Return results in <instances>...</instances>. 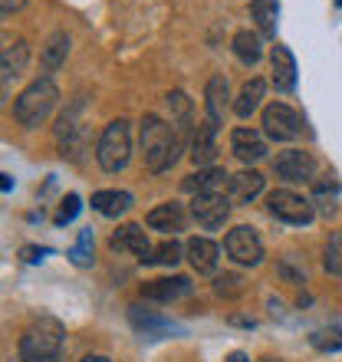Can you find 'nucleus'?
I'll list each match as a JSON object with an SVG mask.
<instances>
[{
    "instance_id": "obj_1",
    "label": "nucleus",
    "mask_w": 342,
    "mask_h": 362,
    "mask_svg": "<svg viewBox=\"0 0 342 362\" xmlns=\"http://www.w3.org/2000/svg\"><path fill=\"white\" fill-rule=\"evenodd\" d=\"M181 145H184V139L178 135L175 125H168L158 115H145L142 119V155H145L148 172H155V175L168 172L171 165L178 162Z\"/></svg>"
},
{
    "instance_id": "obj_2",
    "label": "nucleus",
    "mask_w": 342,
    "mask_h": 362,
    "mask_svg": "<svg viewBox=\"0 0 342 362\" xmlns=\"http://www.w3.org/2000/svg\"><path fill=\"white\" fill-rule=\"evenodd\" d=\"M63 339H66V326L53 316H40L20 336V362H57L63 353Z\"/></svg>"
},
{
    "instance_id": "obj_3",
    "label": "nucleus",
    "mask_w": 342,
    "mask_h": 362,
    "mask_svg": "<svg viewBox=\"0 0 342 362\" xmlns=\"http://www.w3.org/2000/svg\"><path fill=\"white\" fill-rule=\"evenodd\" d=\"M57 99H59V89H57V83H53V76L33 79V83L17 95L13 119H17L23 129H37V125L47 122L49 112L57 109Z\"/></svg>"
},
{
    "instance_id": "obj_4",
    "label": "nucleus",
    "mask_w": 342,
    "mask_h": 362,
    "mask_svg": "<svg viewBox=\"0 0 342 362\" xmlns=\"http://www.w3.org/2000/svg\"><path fill=\"white\" fill-rule=\"evenodd\" d=\"M129 155H132V125L129 119H115L102 129L99 135V145H95V162L102 165V172L115 175L129 165Z\"/></svg>"
},
{
    "instance_id": "obj_5",
    "label": "nucleus",
    "mask_w": 342,
    "mask_h": 362,
    "mask_svg": "<svg viewBox=\"0 0 342 362\" xmlns=\"http://www.w3.org/2000/svg\"><path fill=\"white\" fill-rule=\"evenodd\" d=\"M266 211L273 214L276 221H283V224H293V228H303L313 221V201L303 198V194H296L290 188H276L266 194Z\"/></svg>"
},
{
    "instance_id": "obj_6",
    "label": "nucleus",
    "mask_w": 342,
    "mask_h": 362,
    "mask_svg": "<svg viewBox=\"0 0 342 362\" xmlns=\"http://www.w3.org/2000/svg\"><path fill=\"white\" fill-rule=\"evenodd\" d=\"M264 132L273 142H293L303 132V115L286 103H270L264 109Z\"/></svg>"
},
{
    "instance_id": "obj_7",
    "label": "nucleus",
    "mask_w": 342,
    "mask_h": 362,
    "mask_svg": "<svg viewBox=\"0 0 342 362\" xmlns=\"http://www.w3.org/2000/svg\"><path fill=\"white\" fill-rule=\"evenodd\" d=\"M224 250H228L230 260H237V264H244V267H256V264L264 260V240L256 238V230L247 228V224L228 230Z\"/></svg>"
},
{
    "instance_id": "obj_8",
    "label": "nucleus",
    "mask_w": 342,
    "mask_h": 362,
    "mask_svg": "<svg viewBox=\"0 0 342 362\" xmlns=\"http://www.w3.org/2000/svg\"><path fill=\"white\" fill-rule=\"evenodd\" d=\"M230 214V194L228 191H214V194H194L191 198V218L198 221L201 228H224V221Z\"/></svg>"
},
{
    "instance_id": "obj_9",
    "label": "nucleus",
    "mask_w": 342,
    "mask_h": 362,
    "mask_svg": "<svg viewBox=\"0 0 342 362\" xmlns=\"http://www.w3.org/2000/svg\"><path fill=\"white\" fill-rule=\"evenodd\" d=\"M273 172L283 181H309L316 172V158L303 148H290V152H280L273 158Z\"/></svg>"
},
{
    "instance_id": "obj_10",
    "label": "nucleus",
    "mask_w": 342,
    "mask_h": 362,
    "mask_svg": "<svg viewBox=\"0 0 342 362\" xmlns=\"http://www.w3.org/2000/svg\"><path fill=\"white\" fill-rule=\"evenodd\" d=\"M109 247L119 250V254H132V257H138L142 264H148V257H152V244H148V234H145L138 224H122V228L112 234V240H109Z\"/></svg>"
},
{
    "instance_id": "obj_11",
    "label": "nucleus",
    "mask_w": 342,
    "mask_h": 362,
    "mask_svg": "<svg viewBox=\"0 0 342 362\" xmlns=\"http://www.w3.org/2000/svg\"><path fill=\"white\" fill-rule=\"evenodd\" d=\"M214 135H218V122H211L208 115L198 122L194 135H191V158L198 168H211V162L218 158V145H214Z\"/></svg>"
},
{
    "instance_id": "obj_12",
    "label": "nucleus",
    "mask_w": 342,
    "mask_h": 362,
    "mask_svg": "<svg viewBox=\"0 0 342 362\" xmlns=\"http://www.w3.org/2000/svg\"><path fill=\"white\" fill-rule=\"evenodd\" d=\"M145 224L152 230L178 234V230H184V224H188V211H184V204H178V201H168V204H158V208L148 211Z\"/></svg>"
},
{
    "instance_id": "obj_13",
    "label": "nucleus",
    "mask_w": 342,
    "mask_h": 362,
    "mask_svg": "<svg viewBox=\"0 0 342 362\" xmlns=\"http://www.w3.org/2000/svg\"><path fill=\"white\" fill-rule=\"evenodd\" d=\"M184 254H188V264L194 267V274H214L220 260V247L211 238H191L184 244Z\"/></svg>"
},
{
    "instance_id": "obj_14",
    "label": "nucleus",
    "mask_w": 342,
    "mask_h": 362,
    "mask_svg": "<svg viewBox=\"0 0 342 362\" xmlns=\"http://www.w3.org/2000/svg\"><path fill=\"white\" fill-rule=\"evenodd\" d=\"M230 148H234V155H237L244 165H250V162H260L266 155V142H264V135L260 132H254V129H234L230 132Z\"/></svg>"
},
{
    "instance_id": "obj_15",
    "label": "nucleus",
    "mask_w": 342,
    "mask_h": 362,
    "mask_svg": "<svg viewBox=\"0 0 342 362\" xmlns=\"http://www.w3.org/2000/svg\"><path fill=\"white\" fill-rule=\"evenodd\" d=\"M270 66H273L276 93H293L296 89V59L283 43H276L273 47V53H270Z\"/></svg>"
},
{
    "instance_id": "obj_16",
    "label": "nucleus",
    "mask_w": 342,
    "mask_h": 362,
    "mask_svg": "<svg viewBox=\"0 0 342 362\" xmlns=\"http://www.w3.org/2000/svg\"><path fill=\"white\" fill-rule=\"evenodd\" d=\"M191 293V280L188 276H162V280H152V284L142 286V296L148 300H158V303H175L181 296Z\"/></svg>"
},
{
    "instance_id": "obj_17",
    "label": "nucleus",
    "mask_w": 342,
    "mask_h": 362,
    "mask_svg": "<svg viewBox=\"0 0 342 362\" xmlns=\"http://www.w3.org/2000/svg\"><path fill=\"white\" fill-rule=\"evenodd\" d=\"M228 188H230V175L224 168H198L184 181L188 194H214V191H228Z\"/></svg>"
},
{
    "instance_id": "obj_18",
    "label": "nucleus",
    "mask_w": 342,
    "mask_h": 362,
    "mask_svg": "<svg viewBox=\"0 0 342 362\" xmlns=\"http://www.w3.org/2000/svg\"><path fill=\"white\" fill-rule=\"evenodd\" d=\"M66 57H69V37L63 30L49 33L47 43L40 47V66H43V73H57L66 63Z\"/></svg>"
},
{
    "instance_id": "obj_19",
    "label": "nucleus",
    "mask_w": 342,
    "mask_h": 362,
    "mask_svg": "<svg viewBox=\"0 0 342 362\" xmlns=\"http://www.w3.org/2000/svg\"><path fill=\"white\" fill-rule=\"evenodd\" d=\"M264 191V175L254 172V168H244V172L230 175V201H237V204H247V201H254L256 194Z\"/></svg>"
},
{
    "instance_id": "obj_20",
    "label": "nucleus",
    "mask_w": 342,
    "mask_h": 362,
    "mask_svg": "<svg viewBox=\"0 0 342 362\" xmlns=\"http://www.w3.org/2000/svg\"><path fill=\"white\" fill-rule=\"evenodd\" d=\"M204 109H208L204 115H208L211 122H220L224 112H228V79L220 76V73H214L208 79V86H204Z\"/></svg>"
},
{
    "instance_id": "obj_21",
    "label": "nucleus",
    "mask_w": 342,
    "mask_h": 362,
    "mask_svg": "<svg viewBox=\"0 0 342 362\" xmlns=\"http://www.w3.org/2000/svg\"><path fill=\"white\" fill-rule=\"evenodd\" d=\"M27 59H30L27 40H13V43H7V47H4V57H0V73H4V83L17 79L20 73H23V66H27Z\"/></svg>"
},
{
    "instance_id": "obj_22",
    "label": "nucleus",
    "mask_w": 342,
    "mask_h": 362,
    "mask_svg": "<svg viewBox=\"0 0 342 362\" xmlns=\"http://www.w3.org/2000/svg\"><path fill=\"white\" fill-rule=\"evenodd\" d=\"M132 208V194L129 191H95L93 194V211H99L102 218H119Z\"/></svg>"
},
{
    "instance_id": "obj_23",
    "label": "nucleus",
    "mask_w": 342,
    "mask_h": 362,
    "mask_svg": "<svg viewBox=\"0 0 342 362\" xmlns=\"http://www.w3.org/2000/svg\"><path fill=\"white\" fill-rule=\"evenodd\" d=\"M234 57L244 63V66H254V63H260V57H264V37L260 33H250V30H240V33H234Z\"/></svg>"
},
{
    "instance_id": "obj_24",
    "label": "nucleus",
    "mask_w": 342,
    "mask_h": 362,
    "mask_svg": "<svg viewBox=\"0 0 342 362\" xmlns=\"http://www.w3.org/2000/svg\"><path fill=\"white\" fill-rule=\"evenodd\" d=\"M264 93H266L264 79H250V83H244V89H240V95H237V103H234V112H237L240 119H250V115L260 109Z\"/></svg>"
},
{
    "instance_id": "obj_25",
    "label": "nucleus",
    "mask_w": 342,
    "mask_h": 362,
    "mask_svg": "<svg viewBox=\"0 0 342 362\" xmlns=\"http://www.w3.org/2000/svg\"><path fill=\"white\" fill-rule=\"evenodd\" d=\"M250 13H254V20H256L260 37H276V17H280V4H276V0H254V4H250Z\"/></svg>"
},
{
    "instance_id": "obj_26",
    "label": "nucleus",
    "mask_w": 342,
    "mask_h": 362,
    "mask_svg": "<svg viewBox=\"0 0 342 362\" xmlns=\"http://www.w3.org/2000/svg\"><path fill=\"white\" fill-rule=\"evenodd\" d=\"M168 105H171V112H175V119H171V125L178 129V135L184 139L188 135V125L191 122V103H188V95L184 93H168Z\"/></svg>"
},
{
    "instance_id": "obj_27",
    "label": "nucleus",
    "mask_w": 342,
    "mask_h": 362,
    "mask_svg": "<svg viewBox=\"0 0 342 362\" xmlns=\"http://www.w3.org/2000/svg\"><path fill=\"white\" fill-rule=\"evenodd\" d=\"M323 267H326V274L342 276V230H333V234H329V240H326Z\"/></svg>"
},
{
    "instance_id": "obj_28",
    "label": "nucleus",
    "mask_w": 342,
    "mask_h": 362,
    "mask_svg": "<svg viewBox=\"0 0 342 362\" xmlns=\"http://www.w3.org/2000/svg\"><path fill=\"white\" fill-rule=\"evenodd\" d=\"M313 204L319 208V214H336L339 211V185H316V191H313Z\"/></svg>"
},
{
    "instance_id": "obj_29",
    "label": "nucleus",
    "mask_w": 342,
    "mask_h": 362,
    "mask_svg": "<svg viewBox=\"0 0 342 362\" xmlns=\"http://www.w3.org/2000/svg\"><path fill=\"white\" fill-rule=\"evenodd\" d=\"M181 254H184V247H181L175 238H168V240H162L158 247L152 250V257H148V264H162V267H175L181 260Z\"/></svg>"
},
{
    "instance_id": "obj_30",
    "label": "nucleus",
    "mask_w": 342,
    "mask_h": 362,
    "mask_svg": "<svg viewBox=\"0 0 342 362\" xmlns=\"http://www.w3.org/2000/svg\"><path fill=\"white\" fill-rule=\"evenodd\" d=\"M313 349H319V353H339L342 349V326H326V329L313 333Z\"/></svg>"
},
{
    "instance_id": "obj_31",
    "label": "nucleus",
    "mask_w": 342,
    "mask_h": 362,
    "mask_svg": "<svg viewBox=\"0 0 342 362\" xmlns=\"http://www.w3.org/2000/svg\"><path fill=\"white\" fill-rule=\"evenodd\" d=\"M93 247H95L93 228H89V230H79L76 247L69 250V257H73V264H76V267H89V264H93Z\"/></svg>"
},
{
    "instance_id": "obj_32",
    "label": "nucleus",
    "mask_w": 342,
    "mask_h": 362,
    "mask_svg": "<svg viewBox=\"0 0 342 362\" xmlns=\"http://www.w3.org/2000/svg\"><path fill=\"white\" fill-rule=\"evenodd\" d=\"M79 208H83V204H79V194H66V198H63V204H59V211H57V224L59 228H63V224H69V221L76 218L79 214Z\"/></svg>"
},
{
    "instance_id": "obj_33",
    "label": "nucleus",
    "mask_w": 342,
    "mask_h": 362,
    "mask_svg": "<svg viewBox=\"0 0 342 362\" xmlns=\"http://www.w3.org/2000/svg\"><path fill=\"white\" fill-rule=\"evenodd\" d=\"M214 290H218L220 296L224 293H240V276H234V274H224V276H218V284H214Z\"/></svg>"
},
{
    "instance_id": "obj_34",
    "label": "nucleus",
    "mask_w": 342,
    "mask_h": 362,
    "mask_svg": "<svg viewBox=\"0 0 342 362\" xmlns=\"http://www.w3.org/2000/svg\"><path fill=\"white\" fill-rule=\"evenodd\" d=\"M47 254H49L47 247H23V250H20V257L27 260V264H37V260H43Z\"/></svg>"
},
{
    "instance_id": "obj_35",
    "label": "nucleus",
    "mask_w": 342,
    "mask_h": 362,
    "mask_svg": "<svg viewBox=\"0 0 342 362\" xmlns=\"http://www.w3.org/2000/svg\"><path fill=\"white\" fill-rule=\"evenodd\" d=\"M27 7V0H0V13L10 17V13H17V10Z\"/></svg>"
},
{
    "instance_id": "obj_36",
    "label": "nucleus",
    "mask_w": 342,
    "mask_h": 362,
    "mask_svg": "<svg viewBox=\"0 0 342 362\" xmlns=\"http://www.w3.org/2000/svg\"><path fill=\"white\" fill-rule=\"evenodd\" d=\"M224 362H250V356H247V353H230Z\"/></svg>"
},
{
    "instance_id": "obj_37",
    "label": "nucleus",
    "mask_w": 342,
    "mask_h": 362,
    "mask_svg": "<svg viewBox=\"0 0 342 362\" xmlns=\"http://www.w3.org/2000/svg\"><path fill=\"white\" fill-rule=\"evenodd\" d=\"M83 362H112V359H105V356H86Z\"/></svg>"
},
{
    "instance_id": "obj_38",
    "label": "nucleus",
    "mask_w": 342,
    "mask_h": 362,
    "mask_svg": "<svg viewBox=\"0 0 342 362\" xmlns=\"http://www.w3.org/2000/svg\"><path fill=\"white\" fill-rule=\"evenodd\" d=\"M260 362H283V359H273V356H264V359Z\"/></svg>"
},
{
    "instance_id": "obj_39",
    "label": "nucleus",
    "mask_w": 342,
    "mask_h": 362,
    "mask_svg": "<svg viewBox=\"0 0 342 362\" xmlns=\"http://www.w3.org/2000/svg\"><path fill=\"white\" fill-rule=\"evenodd\" d=\"M336 4H339V7H342V0H336Z\"/></svg>"
}]
</instances>
